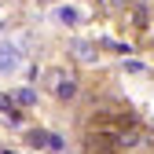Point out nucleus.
Masks as SVG:
<instances>
[{
  "label": "nucleus",
  "instance_id": "nucleus-8",
  "mask_svg": "<svg viewBox=\"0 0 154 154\" xmlns=\"http://www.w3.org/2000/svg\"><path fill=\"white\" fill-rule=\"evenodd\" d=\"M59 18H63V22H70V26H73V22H77V11H70V8H63V11H59Z\"/></svg>",
  "mask_w": 154,
  "mask_h": 154
},
{
  "label": "nucleus",
  "instance_id": "nucleus-1",
  "mask_svg": "<svg viewBox=\"0 0 154 154\" xmlns=\"http://www.w3.org/2000/svg\"><path fill=\"white\" fill-rule=\"evenodd\" d=\"M85 147L88 150H99V154H114V150H118V132L92 128V132H85Z\"/></svg>",
  "mask_w": 154,
  "mask_h": 154
},
{
  "label": "nucleus",
  "instance_id": "nucleus-4",
  "mask_svg": "<svg viewBox=\"0 0 154 154\" xmlns=\"http://www.w3.org/2000/svg\"><path fill=\"white\" fill-rule=\"evenodd\" d=\"M55 95H59L63 103H70L73 95H77V81H73V77H66V73H63V77H55Z\"/></svg>",
  "mask_w": 154,
  "mask_h": 154
},
{
  "label": "nucleus",
  "instance_id": "nucleus-7",
  "mask_svg": "<svg viewBox=\"0 0 154 154\" xmlns=\"http://www.w3.org/2000/svg\"><path fill=\"white\" fill-rule=\"evenodd\" d=\"M37 99V95H33V88H22V92H18V103H22V106H29Z\"/></svg>",
  "mask_w": 154,
  "mask_h": 154
},
{
  "label": "nucleus",
  "instance_id": "nucleus-6",
  "mask_svg": "<svg viewBox=\"0 0 154 154\" xmlns=\"http://www.w3.org/2000/svg\"><path fill=\"white\" fill-rule=\"evenodd\" d=\"M73 55H77V59H88V63L95 59V51H92L88 44H73Z\"/></svg>",
  "mask_w": 154,
  "mask_h": 154
},
{
  "label": "nucleus",
  "instance_id": "nucleus-3",
  "mask_svg": "<svg viewBox=\"0 0 154 154\" xmlns=\"http://www.w3.org/2000/svg\"><path fill=\"white\" fill-rule=\"evenodd\" d=\"M18 48H11V44H0V73H11V70H18Z\"/></svg>",
  "mask_w": 154,
  "mask_h": 154
},
{
  "label": "nucleus",
  "instance_id": "nucleus-2",
  "mask_svg": "<svg viewBox=\"0 0 154 154\" xmlns=\"http://www.w3.org/2000/svg\"><path fill=\"white\" fill-rule=\"evenodd\" d=\"M29 147H37V150H48V154H63L66 150V143H63V136H51V132H41V128H37V132H29Z\"/></svg>",
  "mask_w": 154,
  "mask_h": 154
},
{
  "label": "nucleus",
  "instance_id": "nucleus-5",
  "mask_svg": "<svg viewBox=\"0 0 154 154\" xmlns=\"http://www.w3.org/2000/svg\"><path fill=\"white\" fill-rule=\"evenodd\" d=\"M140 143V132L128 128V132H118V147H136Z\"/></svg>",
  "mask_w": 154,
  "mask_h": 154
},
{
  "label": "nucleus",
  "instance_id": "nucleus-9",
  "mask_svg": "<svg viewBox=\"0 0 154 154\" xmlns=\"http://www.w3.org/2000/svg\"><path fill=\"white\" fill-rule=\"evenodd\" d=\"M0 154H11V150H0Z\"/></svg>",
  "mask_w": 154,
  "mask_h": 154
}]
</instances>
